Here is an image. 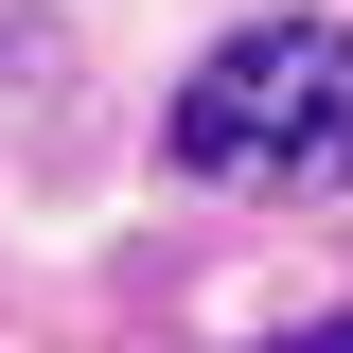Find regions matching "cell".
Returning <instances> with one entry per match:
<instances>
[{
  "mask_svg": "<svg viewBox=\"0 0 353 353\" xmlns=\"http://www.w3.org/2000/svg\"><path fill=\"white\" fill-rule=\"evenodd\" d=\"M176 159L212 194H336L353 176V36L336 18H248L176 88Z\"/></svg>",
  "mask_w": 353,
  "mask_h": 353,
  "instance_id": "6da1fadb",
  "label": "cell"
},
{
  "mask_svg": "<svg viewBox=\"0 0 353 353\" xmlns=\"http://www.w3.org/2000/svg\"><path fill=\"white\" fill-rule=\"evenodd\" d=\"M283 353H353V318H301V336H283Z\"/></svg>",
  "mask_w": 353,
  "mask_h": 353,
  "instance_id": "7a4b0ae2",
  "label": "cell"
}]
</instances>
